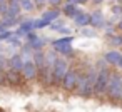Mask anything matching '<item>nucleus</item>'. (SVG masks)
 <instances>
[{
  "label": "nucleus",
  "mask_w": 122,
  "mask_h": 112,
  "mask_svg": "<svg viewBox=\"0 0 122 112\" xmlns=\"http://www.w3.org/2000/svg\"><path fill=\"white\" fill-rule=\"evenodd\" d=\"M105 95L112 102H120V97H122V75L119 72H114V74L110 72Z\"/></svg>",
  "instance_id": "nucleus-1"
},
{
  "label": "nucleus",
  "mask_w": 122,
  "mask_h": 112,
  "mask_svg": "<svg viewBox=\"0 0 122 112\" xmlns=\"http://www.w3.org/2000/svg\"><path fill=\"white\" fill-rule=\"evenodd\" d=\"M94 79H90L87 74H79V79H77V85H75V92L80 95V97H92L94 95Z\"/></svg>",
  "instance_id": "nucleus-2"
},
{
  "label": "nucleus",
  "mask_w": 122,
  "mask_h": 112,
  "mask_svg": "<svg viewBox=\"0 0 122 112\" xmlns=\"http://www.w3.org/2000/svg\"><path fill=\"white\" fill-rule=\"evenodd\" d=\"M67 70H69V62L65 59L59 57L55 60L54 67H52V85H60L64 77H65V74H67Z\"/></svg>",
  "instance_id": "nucleus-3"
},
{
  "label": "nucleus",
  "mask_w": 122,
  "mask_h": 112,
  "mask_svg": "<svg viewBox=\"0 0 122 112\" xmlns=\"http://www.w3.org/2000/svg\"><path fill=\"white\" fill-rule=\"evenodd\" d=\"M109 77H110V72L109 69H100L97 70V77H95V82H94V95H105V90H107V84H109Z\"/></svg>",
  "instance_id": "nucleus-4"
},
{
  "label": "nucleus",
  "mask_w": 122,
  "mask_h": 112,
  "mask_svg": "<svg viewBox=\"0 0 122 112\" xmlns=\"http://www.w3.org/2000/svg\"><path fill=\"white\" fill-rule=\"evenodd\" d=\"M77 79H79V72L75 69H69L64 80H62V89L65 90H75V85H77Z\"/></svg>",
  "instance_id": "nucleus-5"
},
{
  "label": "nucleus",
  "mask_w": 122,
  "mask_h": 112,
  "mask_svg": "<svg viewBox=\"0 0 122 112\" xmlns=\"http://www.w3.org/2000/svg\"><path fill=\"white\" fill-rule=\"evenodd\" d=\"M102 59L105 60V64H107V65H119V62H120V59H122V54H120L119 50L112 49V50L105 52Z\"/></svg>",
  "instance_id": "nucleus-6"
},
{
  "label": "nucleus",
  "mask_w": 122,
  "mask_h": 112,
  "mask_svg": "<svg viewBox=\"0 0 122 112\" xmlns=\"http://www.w3.org/2000/svg\"><path fill=\"white\" fill-rule=\"evenodd\" d=\"M22 74H24V77L25 79H35L37 75H39V70H37V67H35V64L32 62V60H27L24 65H22Z\"/></svg>",
  "instance_id": "nucleus-7"
},
{
  "label": "nucleus",
  "mask_w": 122,
  "mask_h": 112,
  "mask_svg": "<svg viewBox=\"0 0 122 112\" xmlns=\"http://www.w3.org/2000/svg\"><path fill=\"white\" fill-rule=\"evenodd\" d=\"M90 25H92L94 30H95V29H104V27H105V19H104V15H102L100 10H95V12L90 14Z\"/></svg>",
  "instance_id": "nucleus-8"
},
{
  "label": "nucleus",
  "mask_w": 122,
  "mask_h": 112,
  "mask_svg": "<svg viewBox=\"0 0 122 112\" xmlns=\"http://www.w3.org/2000/svg\"><path fill=\"white\" fill-rule=\"evenodd\" d=\"M74 22L79 25V27H87L90 25V14H85V12H79L75 17H74Z\"/></svg>",
  "instance_id": "nucleus-9"
},
{
  "label": "nucleus",
  "mask_w": 122,
  "mask_h": 112,
  "mask_svg": "<svg viewBox=\"0 0 122 112\" xmlns=\"http://www.w3.org/2000/svg\"><path fill=\"white\" fill-rule=\"evenodd\" d=\"M79 12H82L80 9H77V5L75 4H65V7H64V14L67 15V17H75Z\"/></svg>",
  "instance_id": "nucleus-10"
},
{
  "label": "nucleus",
  "mask_w": 122,
  "mask_h": 112,
  "mask_svg": "<svg viewBox=\"0 0 122 112\" xmlns=\"http://www.w3.org/2000/svg\"><path fill=\"white\" fill-rule=\"evenodd\" d=\"M59 15H60V10H57V9H54V10H47V12H44V17H42V20H47V22H50V20H55V19H59Z\"/></svg>",
  "instance_id": "nucleus-11"
},
{
  "label": "nucleus",
  "mask_w": 122,
  "mask_h": 112,
  "mask_svg": "<svg viewBox=\"0 0 122 112\" xmlns=\"http://www.w3.org/2000/svg\"><path fill=\"white\" fill-rule=\"evenodd\" d=\"M34 64H35L37 70L42 69V67L45 65V55H44L42 52H35V55H34Z\"/></svg>",
  "instance_id": "nucleus-12"
},
{
  "label": "nucleus",
  "mask_w": 122,
  "mask_h": 112,
  "mask_svg": "<svg viewBox=\"0 0 122 112\" xmlns=\"http://www.w3.org/2000/svg\"><path fill=\"white\" fill-rule=\"evenodd\" d=\"M55 50H57L59 54H62V55H72V54H74L72 45H57Z\"/></svg>",
  "instance_id": "nucleus-13"
},
{
  "label": "nucleus",
  "mask_w": 122,
  "mask_h": 112,
  "mask_svg": "<svg viewBox=\"0 0 122 112\" xmlns=\"http://www.w3.org/2000/svg\"><path fill=\"white\" fill-rule=\"evenodd\" d=\"M109 44L112 47H122V35H110L109 37Z\"/></svg>",
  "instance_id": "nucleus-14"
},
{
  "label": "nucleus",
  "mask_w": 122,
  "mask_h": 112,
  "mask_svg": "<svg viewBox=\"0 0 122 112\" xmlns=\"http://www.w3.org/2000/svg\"><path fill=\"white\" fill-rule=\"evenodd\" d=\"M80 35L89 37V39H94V37H97V32H95L94 29H87V27H84V29L80 30Z\"/></svg>",
  "instance_id": "nucleus-15"
},
{
  "label": "nucleus",
  "mask_w": 122,
  "mask_h": 112,
  "mask_svg": "<svg viewBox=\"0 0 122 112\" xmlns=\"http://www.w3.org/2000/svg\"><path fill=\"white\" fill-rule=\"evenodd\" d=\"M72 40H74V37L59 39V40H55V42H54V47H57V45H70V44H72Z\"/></svg>",
  "instance_id": "nucleus-16"
},
{
  "label": "nucleus",
  "mask_w": 122,
  "mask_h": 112,
  "mask_svg": "<svg viewBox=\"0 0 122 112\" xmlns=\"http://www.w3.org/2000/svg\"><path fill=\"white\" fill-rule=\"evenodd\" d=\"M112 14L115 15V19H120V15H122V5H112Z\"/></svg>",
  "instance_id": "nucleus-17"
},
{
  "label": "nucleus",
  "mask_w": 122,
  "mask_h": 112,
  "mask_svg": "<svg viewBox=\"0 0 122 112\" xmlns=\"http://www.w3.org/2000/svg\"><path fill=\"white\" fill-rule=\"evenodd\" d=\"M45 2L50 5H62V0H45Z\"/></svg>",
  "instance_id": "nucleus-18"
},
{
  "label": "nucleus",
  "mask_w": 122,
  "mask_h": 112,
  "mask_svg": "<svg viewBox=\"0 0 122 112\" xmlns=\"http://www.w3.org/2000/svg\"><path fill=\"white\" fill-rule=\"evenodd\" d=\"M87 0H69L67 4H75V5H79V4H85Z\"/></svg>",
  "instance_id": "nucleus-19"
},
{
  "label": "nucleus",
  "mask_w": 122,
  "mask_h": 112,
  "mask_svg": "<svg viewBox=\"0 0 122 112\" xmlns=\"http://www.w3.org/2000/svg\"><path fill=\"white\" fill-rule=\"evenodd\" d=\"M44 2H45V0H35V4H37L39 7H42V5H44Z\"/></svg>",
  "instance_id": "nucleus-20"
},
{
  "label": "nucleus",
  "mask_w": 122,
  "mask_h": 112,
  "mask_svg": "<svg viewBox=\"0 0 122 112\" xmlns=\"http://www.w3.org/2000/svg\"><path fill=\"white\" fill-rule=\"evenodd\" d=\"M117 29L122 32V20H119V22H117Z\"/></svg>",
  "instance_id": "nucleus-21"
},
{
  "label": "nucleus",
  "mask_w": 122,
  "mask_h": 112,
  "mask_svg": "<svg viewBox=\"0 0 122 112\" xmlns=\"http://www.w3.org/2000/svg\"><path fill=\"white\" fill-rule=\"evenodd\" d=\"M92 2H94L95 5H99V4H102V2H104V0H92Z\"/></svg>",
  "instance_id": "nucleus-22"
},
{
  "label": "nucleus",
  "mask_w": 122,
  "mask_h": 112,
  "mask_svg": "<svg viewBox=\"0 0 122 112\" xmlns=\"http://www.w3.org/2000/svg\"><path fill=\"white\" fill-rule=\"evenodd\" d=\"M117 67H120V69H122V59H120V62H119V65H117Z\"/></svg>",
  "instance_id": "nucleus-23"
},
{
  "label": "nucleus",
  "mask_w": 122,
  "mask_h": 112,
  "mask_svg": "<svg viewBox=\"0 0 122 112\" xmlns=\"http://www.w3.org/2000/svg\"><path fill=\"white\" fill-rule=\"evenodd\" d=\"M120 20H122V15H120Z\"/></svg>",
  "instance_id": "nucleus-24"
},
{
  "label": "nucleus",
  "mask_w": 122,
  "mask_h": 112,
  "mask_svg": "<svg viewBox=\"0 0 122 112\" xmlns=\"http://www.w3.org/2000/svg\"><path fill=\"white\" fill-rule=\"evenodd\" d=\"M120 102H122V97H120Z\"/></svg>",
  "instance_id": "nucleus-25"
},
{
  "label": "nucleus",
  "mask_w": 122,
  "mask_h": 112,
  "mask_svg": "<svg viewBox=\"0 0 122 112\" xmlns=\"http://www.w3.org/2000/svg\"><path fill=\"white\" fill-rule=\"evenodd\" d=\"M117 2H120V0H117Z\"/></svg>",
  "instance_id": "nucleus-26"
}]
</instances>
